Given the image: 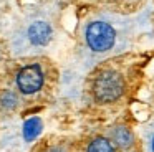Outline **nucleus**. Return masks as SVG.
Returning <instances> with one entry per match:
<instances>
[{
  "instance_id": "obj_1",
  "label": "nucleus",
  "mask_w": 154,
  "mask_h": 152,
  "mask_svg": "<svg viewBox=\"0 0 154 152\" xmlns=\"http://www.w3.org/2000/svg\"><path fill=\"white\" fill-rule=\"evenodd\" d=\"M134 22L131 17L114 12H94L80 28L81 50L86 59H104L119 55L133 45Z\"/></svg>"
},
{
  "instance_id": "obj_2",
  "label": "nucleus",
  "mask_w": 154,
  "mask_h": 152,
  "mask_svg": "<svg viewBox=\"0 0 154 152\" xmlns=\"http://www.w3.org/2000/svg\"><path fill=\"white\" fill-rule=\"evenodd\" d=\"M57 35V15L51 7L25 12L8 35V48L15 56H35L51 45Z\"/></svg>"
},
{
  "instance_id": "obj_3",
  "label": "nucleus",
  "mask_w": 154,
  "mask_h": 152,
  "mask_svg": "<svg viewBox=\"0 0 154 152\" xmlns=\"http://www.w3.org/2000/svg\"><path fill=\"white\" fill-rule=\"evenodd\" d=\"M128 89L126 78L121 71L116 68H101L94 74L93 83H91V94L93 99L100 104H113L119 101L124 96Z\"/></svg>"
},
{
  "instance_id": "obj_4",
  "label": "nucleus",
  "mask_w": 154,
  "mask_h": 152,
  "mask_svg": "<svg viewBox=\"0 0 154 152\" xmlns=\"http://www.w3.org/2000/svg\"><path fill=\"white\" fill-rule=\"evenodd\" d=\"M48 71L45 63L32 61L20 66L15 73V88L17 93L22 96H35L40 91H43L47 84Z\"/></svg>"
},
{
  "instance_id": "obj_5",
  "label": "nucleus",
  "mask_w": 154,
  "mask_h": 152,
  "mask_svg": "<svg viewBox=\"0 0 154 152\" xmlns=\"http://www.w3.org/2000/svg\"><path fill=\"white\" fill-rule=\"evenodd\" d=\"M109 139L113 141V144L118 149H123V150H128V149H131L134 145V134L128 126L113 127L109 132Z\"/></svg>"
},
{
  "instance_id": "obj_6",
  "label": "nucleus",
  "mask_w": 154,
  "mask_h": 152,
  "mask_svg": "<svg viewBox=\"0 0 154 152\" xmlns=\"http://www.w3.org/2000/svg\"><path fill=\"white\" fill-rule=\"evenodd\" d=\"M20 104V98L18 93L14 89H4L0 93V111L4 112H12L18 108Z\"/></svg>"
},
{
  "instance_id": "obj_7",
  "label": "nucleus",
  "mask_w": 154,
  "mask_h": 152,
  "mask_svg": "<svg viewBox=\"0 0 154 152\" xmlns=\"http://www.w3.org/2000/svg\"><path fill=\"white\" fill-rule=\"evenodd\" d=\"M85 152H118V147L113 144V141L109 137L98 135V137L90 141Z\"/></svg>"
},
{
  "instance_id": "obj_8",
  "label": "nucleus",
  "mask_w": 154,
  "mask_h": 152,
  "mask_svg": "<svg viewBox=\"0 0 154 152\" xmlns=\"http://www.w3.org/2000/svg\"><path fill=\"white\" fill-rule=\"evenodd\" d=\"M38 152H70V145L65 142H50V144L42 145Z\"/></svg>"
},
{
  "instance_id": "obj_9",
  "label": "nucleus",
  "mask_w": 154,
  "mask_h": 152,
  "mask_svg": "<svg viewBox=\"0 0 154 152\" xmlns=\"http://www.w3.org/2000/svg\"><path fill=\"white\" fill-rule=\"evenodd\" d=\"M38 127H40V121H38V119H32V121H28L27 124H25V129H23L25 139L32 141V139H33L35 135H37Z\"/></svg>"
},
{
  "instance_id": "obj_10",
  "label": "nucleus",
  "mask_w": 154,
  "mask_h": 152,
  "mask_svg": "<svg viewBox=\"0 0 154 152\" xmlns=\"http://www.w3.org/2000/svg\"><path fill=\"white\" fill-rule=\"evenodd\" d=\"M149 149H151V152H154V134H152V137L149 139Z\"/></svg>"
}]
</instances>
